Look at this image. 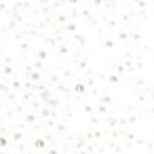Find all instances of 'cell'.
Wrapping results in <instances>:
<instances>
[{"label":"cell","instance_id":"cell-1","mask_svg":"<svg viewBox=\"0 0 154 154\" xmlns=\"http://www.w3.org/2000/svg\"><path fill=\"white\" fill-rule=\"evenodd\" d=\"M34 146H36V148H44V141H42V139H36Z\"/></svg>","mask_w":154,"mask_h":154},{"label":"cell","instance_id":"cell-2","mask_svg":"<svg viewBox=\"0 0 154 154\" xmlns=\"http://www.w3.org/2000/svg\"><path fill=\"white\" fill-rule=\"evenodd\" d=\"M4 144H6V139H4V137H0V146H4Z\"/></svg>","mask_w":154,"mask_h":154}]
</instances>
